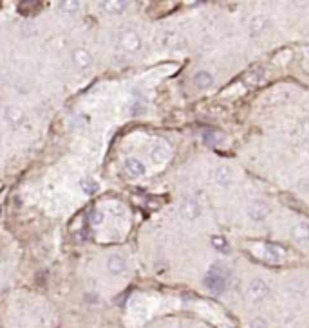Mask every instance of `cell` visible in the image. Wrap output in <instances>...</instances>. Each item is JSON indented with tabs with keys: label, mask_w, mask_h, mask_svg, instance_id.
<instances>
[{
	"label": "cell",
	"mask_w": 309,
	"mask_h": 328,
	"mask_svg": "<svg viewBox=\"0 0 309 328\" xmlns=\"http://www.w3.org/2000/svg\"><path fill=\"white\" fill-rule=\"evenodd\" d=\"M208 289H212L213 292H222L226 289V274H222L217 267H213L206 276Z\"/></svg>",
	"instance_id": "obj_1"
},
{
	"label": "cell",
	"mask_w": 309,
	"mask_h": 328,
	"mask_svg": "<svg viewBox=\"0 0 309 328\" xmlns=\"http://www.w3.org/2000/svg\"><path fill=\"white\" fill-rule=\"evenodd\" d=\"M246 292H248V298L252 299V301H262L270 294V289H268V285L262 280H253L252 283L248 285Z\"/></svg>",
	"instance_id": "obj_2"
},
{
	"label": "cell",
	"mask_w": 309,
	"mask_h": 328,
	"mask_svg": "<svg viewBox=\"0 0 309 328\" xmlns=\"http://www.w3.org/2000/svg\"><path fill=\"white\" fill-rule=\"evenodd\" d=\"M181 213L186 220H194L201 213V206H199V202L195 198H186L181 206Z\"/></svg>",
	"instance_id": "obj_3"
},
{
	"label": "cell",
	"mask_w": 309,
	"mask_h": 328,
	"mask_svg": "<svg viewBox=\"0 0 309 328\" xmlns=\"http://www.w3.org/2000/svg\"><path fill=\"white\" fill-rule=\"evenodd\" d=\"M248 214H250L253 220H262L266 214H268V206H266L264 202L255 200L248 206Z\"/></svg>",
	"instance_id": "obj_4"
},
{
	"label": "cell",
	"mask_w": 309,
	"mask_h": 328,
	"mask_svg": "<svg viewBox=\"0 0 309 328\" xmlns=\"http://www.w3.org/2000/svg\"><path fill=\"white\" fill-rule=\"evenodd\" d=\"M291 237L298 242H307L309 240V224H305V222L296 224L295 228L291 229Z\"/></svg>",
	"instance_id": "obj_5"
},
{
	"label": "cell",
	"mask_w": 309,
	"mask_h": 328,
	"mask_svg": "<svg viewBox=\"0 0 309 328\" xmlns=\"http://www.w3.org/2000/svg\"><path fill=\"white\" fill-rule=\"evenodd\" d=\"M231 179H234V173H231L230 168H228V166L217 168V171H215L217 184H221V186H228V184L231 182Z\"/></svg>",
	"instance_id": "obj_6"
},
{
	"label": "cell",
	"mask_w": 309,
	"mask_h": 328,
	"mask_svg": "<svg viewBox=\"0 0 309 328\" xmlns=\"http://www.w3.org/2000/svg\"><path fill=\"white\" fill-rule=\"evenodd\" d=\"M194 83L197 85L199 88H210L213 85V78H212V74H208V72L201 70V72H197V74L194 76Z\"/></svg>",
	"instance_id": "obj_7"
},
{
	"label": "cell",
	"mask_w": 309,
	"mask_h": 328,
	"mask_svg": "<svg viewBox=\"0 0 309 328\" xmlns=\"http://www.w3.org/2000/svg\"><path fill=\"white\" fill-rule=\"evenodd\" d=\"M266 27V18L264 17H253L252 22H250V33H252L253 36L261 35L262 31H264Z\"/></svg>",
	"instance_id": "obj_8"
},
{
	"label": "cell",
	"mask_w": 309,
	"mask_h": 328,
	"mask_svg": "<svg viewBox=\"0 0 309 328\" xmlns=\"http://www.w3.org/2000/svg\"><path fill=\"white\" fill-rule=\"evenodd\" d=\"M222 139H224V137H222L221 132H217V130H208V132H204V143H206V145H210V146L219 145V143H221Z\"/></svg>",
	"instance_id": "obj_9"
},
{
	"label": "cell",
	"mask_w": 309,
	"mask_h": 328,
	"mask_svg": "<svg viewBox=\"0 0 309 328\" xmlns=\"http://www.w3.org/2000/svg\"><path fill=\"white\" fill-rule=\"evenodd\" d=\"M127 170L130 171L132 175H143V173H145V166H143L139 161H136V159H128Z\"/></svg>",
	"instance_id": "obj_10"
},
{
	"label": "cell",
	"mask_w": 309,
	"mask_h": 328,
	"mask_svg": "<svg viewBox=\"0 0 309 328\" xmlns=\"http://www.w3.org/2000/svg\"><path fill=\"white\" fill-rule=\"evenodd\" d=\"M125 45H127L128 51H136V49L139 47V38H137L136 33L128 31L127 36H125Z\"/></svg>",
	"instance_id": "obj_11"
},
{
	"label": "cell",
	"mask_w": 309,
	"mask_h": 328,
	"mask_svg": "<svg viewBox=\"0 0 309 328\" xmlns=\"http://www.w3.org/2000/svg\"><path fill=\"white\" fill-rule=\"evenodd\" d=\"M152 157H154L156 162H163L165 159H167V148H165V146H158V148L154 150V153H152Z\"/></svg>",
	"instance_id": "obj_12"
},
{
	"label": "cell",
	"mask_w": 309,
	"mask_h": 328,
	"mask_svg": "<svg viewBox=\"0 0 309 328\" xmlns=\"http://www.w3.org/2000/svg\"><path fill=\"white\" fill-rule=\"evenodd\" d=\"M111 265H112V271H116V272H119V271H123V260H119V258H112L111 260Z\"/></svg>",
	"instance_id": "obj_13"
},
{
	"label": "cell",
	"mask_w": 309,
	"mask_h": 328,
	"mask_svg": "<svg viewBox=\"0 0 309 328\" xmlns=\"http://www.w3.org/2000/svg\"><path fill=\"white\" fill-rule=\"evenodd\" d=\"M250 328H268V324H266V321L262 319V317H255V319L250 323Z\"/></svg>",
	"instance_id": "obj_14"
},
{
	"label": "cell",
	"mask_w": 309,
	"mask_h": 328,
	"mask_svg": "<svg viewBox=\"0 0 309 328\" xmlns=\"http://www.w3.org/2000/svg\"><path fill=\"white\" fill-rule=\"evenodd\" d=\"M212 244L215 245V247H219V249H221V251H222V249H226V242H224V240H221V238H219V237H213V238H212Z\"/></svg>",
	"instance_id": "obj_15"
}]
</instances>
